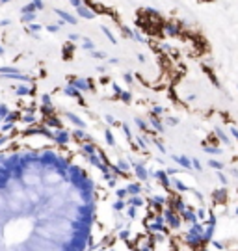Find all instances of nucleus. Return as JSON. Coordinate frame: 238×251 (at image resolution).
I'll list each match as a JSON object with an SVG mask.
<instances>
[{"label":"nucleus","mask_w":238,"mask_h":251,"mask_svg":"<svg viewBox=\"0 0 238 251\" xmlns=\"http://www.w3.org/2000/svg\"><path fill=\"white\" fill-rule=\"evenodd\" d=\"M101 216L82 166L54 149L0 155V251H89Z\"/></svg>","instance_id":"obj_1"},{"label":"nucleus","mask_w":238,"mask_h":251,"mask_svg":"<svg viewBox=\"0 0 238 251\" xmlns=\"http://www.w3.org/2000/svg\"><path fill=\"white\" fill-rule=\"evenodd\" d=\"M54 13L63 20V22H69V24H76V17L74 15H71V13H67V11H63V9H54Z\"/></svg>","instance_id":"obj_2"},{"label":"nucleus","mask_w":238,"mask_h":251,"mask_svg":"<svg viewBox=\"0 0 238 251\" xmlns=\"http://www.w3.org/2000/svg\"><path fill=\"white\" fill-rule=\"evenodd\" d=\"M212 199H214L216 203H225V201H227V190H225V188L214 190V194H212Z\"/></svg>","instance_id":"obj_3"},{"label":"nucleus","mask_w":238,"mask_h":251,"mask_svg":"<svg viewBox=\"0 0 238 251\" xmlns=\"http://www.w3.org/2000/svg\"><path fill=\"white\" fill-rule=\"evenodd\" d=\"M76 13H78L82 19H93V17H95V13H93L89 7H86V6H80V7H76Z\"/></svg>","instance_id":"obj_4"},{"label":"nucleus","mask_w":238,"mask_h":251,"mask_svg":"<svg viewBox=\"0 0 238 251\" xmlns=\"http://www.w3.org/2000/svg\"><path fill=\"white\" fill-rule=\"evenodd\" d=\"M175 162H179L182 168H192V160H188L186 156H173Z\"/></svg>","instance_id":"obj_5"},{"label":"nucleus","mask_w":238,"mask_h":251,"mask_svg":"<svg viewBox=\"0 0 238 251\" xmlns=\"http://www.w3.org/2000/svg\"><path fill=\"white\" fill-rule=\"evenodd\" d=\"M20 11H22V15H24V13H34V11H37V7H35V4H34V2H30V4L22 6V9H20Z\"/></svg>","instance_id":"obj_6"},{"label":"nucleus","mask_w":238,"mask_h":251,"mask_svg":"<svg viewBox=\"0 0 238 251\" xmlns=\"http://www.w3.org/2000/svg\"><path fill=\"white\" fill-rule=\"evenodd\" d=\"M166 32H168L169 35H179V26H177V24H168V26H166Z\"/></svg>","instance_id":"obj_7"},{"label":"nucleus","mask_w":238,"mask_h":251,"mask_svg":"<svg viewBox=\"0 0 238 251\" xmlns=\"http://www.w3.org/2000/svg\"><path fill=\"white\" fill-rule=\"evenodd\" d=\"M216 136H218V138H220V140H222V141H223V143H229V141H231V140H229V138H227V134H225V132H223V130H222V128H220V127H218V128H216Z\"/></svg>","instance_id":"obj_8"},{"label":"nucleus","mask_w":238,"mask_h":251,"mask_svg":"<svg viewBox=\"0 0 238 251\" xmlns=\"http://www.w3.org/2000/svg\"><path fill=\"white\" fill-rule=\"evenodd\" d=\"M20 19H22V22H30V24H32L34 19H35V13H24Z\"/></svg>","instance_id":"obj_9"},{"label":"nucleus","mask_w":238,"mask_h":251,"mask_svg":"<svg viewBox=\"0 0 238 251\" xmlns=\"http://www.w3.org/2000/svg\"><path fill=\"white\" fill-rule=\"evenodd\" d=\"M209 166L214 168V169H218V171H222V168H223V164L218 162V160H209Z\"/></svg>","instance_id":"obj_10"},{"label":"nucleus","mask_w":238,"mask_h":251,"mask_svg":"<svg viewBox=\"0 0 238 251\" xmlns=\"http://www.w3.org/2000/svg\"><path fill=\"white\" fill-rule=\"evenodd\" d=\"M102 32H104V35H106V37H108V39H110L112 43H117V41H115V37H114V34H112V32H110L108 28H104V26H102Z\"/></svg>","instance_id":"obj_11"},{"label":"nucleus","mask_w":238,"mask_h":251,"mask_svg":"<svg viewBox=\"0 0 238 251\" xmlns=\"http://www.w3.org/2000/svg\"><path fill=\"white\" fill-rule=\"evenodd\" d=\"M205 151L210 153V155H220L222 153V149H218V147H205Z\"/></svg>","instance_id":"obj_12"},{"label":"nucleus","mask_w":238,"mask_h":251,"mask_svg":"<svg viewBox=\"0 0 238 251\" xmlns=\"http://www.w3.org/2000/svg\"><path fill=\"white\" fill-rule=\"evenodd\" d=\"M151 123H153V127H155L158 132H162V130H164V128H162V125L158 123V119H155V117H153V119H151Z\"/></svg>","instance_id":"obj_13"},{"label":"nucleus","mask_w":238,"mask_h":251,"mask_svg":"<svg viewBox=\"0 0 238 251\" xmlns=\"http://www.w3.org/2000/svg\"><path fill=\"white\" fill-rule=\"evenodd\" d=\"M93 47H95V45H93L89 39H84V48H88V50H93Z\"/></svg>","instance_id":"obj_14"},{"label":"nucleus","mask_w":238,"mask_h":251,"mask_svg":"<svg viewBox=\"0 0 238 251\" xmlns=\"http://www.w3.org/2000/svg\"><path fill=\"white\" fill-rule=\"evenodd\" d=\"M218 179H220V182H222V184H223V186H225V184H227V177H225V175H223V173H222V171H218Z\"/></svg>","instance_id":"obj_15"},{"label":"nucleus","mask_w":238,"mask_h":251,"mask_svg":"<svg viewBox=\"0 0 238 251\" xmlns=\"http://www.w3.org/2000/svg\"><path fill=\"white\" fill-rule=\"evenodd\" d=\"M28 91H30V89H28L26 86H22V87H19V89H17V93H19V95H26Z\"/></svg>","instance_id":"obj_16"},{"label":"nucleus","mask_w":238,"mask_h":251,"mask_svg":"<svg viewBox=\"0 0 238 251\" xmlns=\"http://www.w3.org/2000/svg\"><path fill=\"white\" fill-rule=\"evenodd\" d=\"M32 2L35 4V7H37V9H45V4H43L41 0H32Z\"/></svg>","instance_id":"obj_17"},{"label":"nucleus","mask_w":238,"mask_h":251,"mask_svg":"<svg viewBox=\"0 0 238 251\" xmlns=\"http://www.w3.org/2000/svg\"><path fill=\"white\" fill-rule=\"evenodd\" d=\"M192 166H194L195 169H201V162H199L197 158H194V160H192Z\"/></svg>","instance_id":"obj_18"},{"label":"nucleus","mask_w":238,"mask_h":251,"mask_svg":"<svg viewBox=\"0 0 238 251\" xmlns=\"http://www.w3.org/2000/svg\"><path fill=\"white\" fill-rule=\"evenodd\" d=\"M47 30H48V32H52V34H54V32H58V30H60V26H56V24H50V26H48V28H47Z\"/></svg>","instance_id":"obj_19"},{"label":"nucleus","mask_w":238,"mask_h":251,"mask_svg":"<svg viewBox=\"0 0 238 251\" xmlns=\"http://www.w3.org/2000/svg\"><path fill=\"white\" fill-rule=\"evenodd\" d=\"M69 2H71V6H73V7H80V6H82V2H80V0H69Z\"/></svg>","instance_id":"obj_20"},{"label":"nucleus","mask_w":238,"mask_h":251,"mask_svg":"<svg viewBox=\"0 0 238 251\" xmlns=\"http://www.w3.org/2000/svg\"><path fill=\"white\" fill-rule=\"evenodd\" d=\"M175 186H177L179 190H186V186H184V184H182L181 181H175Z\"/></svg>","instance_id":"obj_21"},{"label":"nucleus","mask_w":238,"mask_h":251,"mask_svg":"<svg viewBox=\"0 0 238 251\" xmlns=\"http://www.w3.org/2000/svg\"><path fill=\"white\" fill-rule=\"evenodd\" d=\"M197 216H199V218L203 220V218L207 216V212H205V208H199V210H197Z\"/></svg>","instance_id":"obj_22"},{"label":"nucleus","mask_w":238,"mask_h":251,"mask_svg":"<svg viewBox=\"0 0 238 251\" xmlns=\"http://www.w3.org/2000/svg\"><path fill=\"white\" fill-rule=\"evenodd\" d=\"M69 39H71V41H78V39H80V35H78V34H71V35H69Z\"/></svg>","instance_id":"obj_23"},{"label":"nucleus","mask_w":238,"mask_h":251,"mask_svg":"<svg viewBox=\"0 0 238 251\" xmlns=\"http://www.w3.org/2000/svg\"><path fill=\"white\" fill-rule=\"evenodd\" d=\"M121 97H123V101H125V102H128V101H130V93H123Z\"/></svg>","instance_id":"obj_24"},{"label":"nucleus","mask_w":238,"mask_h":251,"mask_svg":"<svg viewBox=\"0 0 238 251\" xmlns=\"http://www.w3.org/2000/svg\"><path fill=\"white\" fill-rule=\"evenodd\" d=\"M212 244H214V248H218V249H223V244H222V242H214V240H212Z\"/></svg>","instance_id":"obj_25"},{"label":"nucleus","mask_w":238,"mask_h":251,"mask_svg":"<svg viewBox=\"0 0 238 251\" xmlns=\"http://www.w3.org/2000/svg\"><path fill=\"white\" fill-rule=\"evenodd\" d=\"M9 24V19H4V20H0V26H7Z\"/></svg>","instance_id":"obj_26"},{"label":"nucleus","mask_w":238,"mask_h":251,"mask_svg":"<svg viewBox=\"0 0 238 251\" xmlns=\"http://www.w3.org/2000/svg\"><path fill=\"white\" fill-rule=\"evenodd\" d=\"M231 134H233V136L238 140V128H231Z\"/></svg>","instance_id":"obj_27"},{"label":"nucleus","mask_w":238,"mask_h":251,"mask_svg":"<svg viewBox=\"0 0 238 251\" xmlns=\"http://www.w3.org/2000/svg\"><path fill=\"white\" fill-rule=\"evenodd\" d=\"M93 56L95 58H104V54H101V52H93Z\"/></svg>","instance_id":"obj_28"},{"label":"nucleus","mask_w":238,"mask_h":251,"mask_svg":"<svg viewBox=\"0 0 238 251\" xmlns=\"http://www.w3.org/2000/svg\"><path fill=\"white\" fill-rule=\"evenodd\" d=\"M168 123H169V125H177V119H171V117H169V119H168Z\"/></svg>","instance_id":"obj_29"},{"label":"nucleus","mask_w":238,"mask_h":251,"mask_svg":"<svg viewBox=\"0 0 238 251\" xmlns=\"http://www.w3.org/2000/svg\"><path fill=\"white\" fill-rule=\"evenodd\" d=\"M7 2H9V0H0V4H7Z\"/></svg>","instance_id":"obj_30"},{"label":"nucleus","mask_w":238,"mask_h":251,"mask_svg":"<svg viewBox=\"0 0 238 251\" xmlns=\"http://www.w3.org/2000/svg\"><path fill=\"white\" fill-rule=\"evenodd\" d=\"M2 54H4V48H2V47H0V56H2Z\"/></svg>","instance_id":"obj_31"},{"label":"nucleus","mask_w":238,"mask_h":251,"mask_svg":"<svg viewBox=\"0 0 238 251\" xmlns=\"http://www.w3.org/2000/svg\"><path fill=\"white\" fill-rule=\"evenodd\" d=\"M236 87H238V86H236Z\"/></svg>","instance_id":"obj_32"}]
</instances>
